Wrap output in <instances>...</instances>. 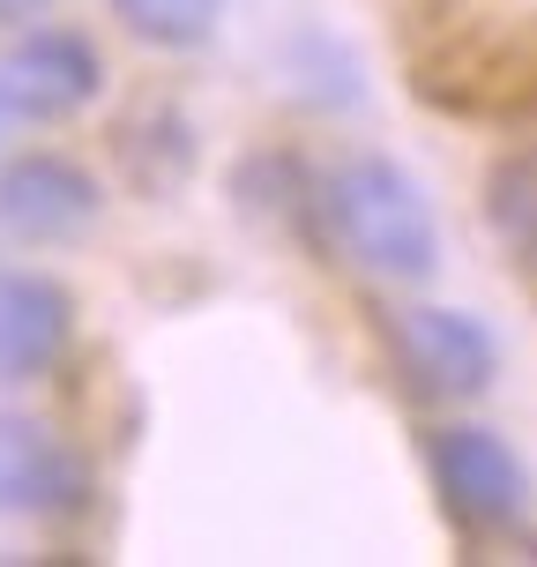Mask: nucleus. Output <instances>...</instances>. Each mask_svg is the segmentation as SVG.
<instances>
[{
	"instance_id": "5",
	"label": "nucleus",
	"mask_w": 537,
	"mask_h": 567,
	"mask_svg": "<svg viewBox=\"0 0 537 567\" xmlns=\"http://www.w3.org/2000/svg\"><path fill=\"white\" fill-rule=\"evenodd\" d=\"M97 179H90L75 157H53V150H30L16 165H0V225L30 239V247H60L75 231L97 225Z\"/></svg>"
},
{
	"instance_id": "1",
	"label": "nucleus",
	"mask_w": 537,
	"mask_h": 567,
	"mask_svg": "<svg viewBox=\"0 0 537 567\" xmlns=\"http://www.w3.org/2000/svg\"><path fill=\"white\" fill-rule=\"evenodd\" d=\"M321 217H329L337 247L366 277L425 284L441 269V225H433L419 179L396 157H343V165H329V179H321Z\"/></svg>"
},
{
	"instance_id": "7",
	"label": "nucleus",
	"mask_w": 537,
	"mask_h": 567,
	"mask_svg": "<svg viewBox=\"0 0 537 567\" xmlns=\"http://www.w3.org/2000/svg\"><path fill=\"white\" fill-rule=\"evenodd\" d=\"M75 337V299L38 269H0V381L45 373Z\"/></svg>"
},
{
	"instance_id": "4",
	"label": "nucleus",
	"mask_w": 537,
	"mask_h": 567,
	"mask_svg": "<svg viewBox=\"0 0 537 567\" xmlns=\"http://www.w3.org/2000/svg\"><path fill=\"white\" fill-rule=\"evenodd\" d=\"M97 83H105L97 45L75 38V30H30L23 45H8V60H0L8 120H68L97 97Z\"/></svg>"
},
{
	"instance_id": "3",
	"label": "nucleus",
	"mask_w": 537,
	"mask_h": 567,
	"mask_svg": "<svg viewBox=\"0 0 537 567\" xmlns=\"http://www.w3.org/2000/svg\"><path fill=\"white\" fill-rule=\"evenodd\" d=\"M433 485L463 530H500L523 508V463L485 425H441L433 433Z\"/></svg>"
},
{
	"instance_id": "6",
	"label": "nucleus",
	"mask_w": 537,
	"mask_h": 567,
	"mask_svg": "<svg viewBox=\"0 0 537 567\" xmlns=\"http://www.w3.org/2000/svg\"><path fill=\"white\" fill-rule=\"evenodd\" d=\"M90 508V471L83 455L38 419L0 411V515H83Z\"/></svg>"
},
{
	"instance_id": "11",
	"label": "nucleus",
	"mask_w": 537,
	"mask_h": 567,
	"mask_svg": "<svg viewBox=\"0 0 537 567\" xmlns=\"http://www.w3.org/2000/svg\"><path fill=\"white\" fill-rule=\"evenodd\" d=\"M0 120H8V105H0Z\"/></svg>"
},
{
	"instance_id": "2",
	"label": "nucleus",
	"mask_w": 537,
	"mask_h": 567,
	"mask_svg": "<svg viewBox=\"0 0 537 567\" xmlns=\"http://www.w3.org/2000/svg\"><path fill=\"white\" fill-rule=\"evenodd\" d=\"M389 343H396V367L411 373L419 396H478L500 367L493 329L463 307H403L389 321Z\"/></svg>"
},
{
	"instance_id": "9",
	"label": "nucleus",
	"mask_w": 537,
	"mask_h": 567,
	"mask_svg": "<svg viewBox=\"0 0 537 567\" xmlns=\"http://www.w3.org/2000/svg\"><path fill=\"white\" fill-rule=\"evenodd\" d=\"M113 16L135 30L142 45H165V53H187L202 45L217 16H225V0H113Z\"/></svg>"
},
{
	"instance_id": "10",
	"label": "nucleus",
	"mask_w": 537,
	"mask_h": 567,
	"mask_svg": "<svg viewBox=\"0 0 537 567\" xmlns=\"http://www.w3.org/2000/svg\"><path fill=\"white\" fill-rule=\"evenodd\" d=\"M38 8H53V0H0V23H23V16H38Z\"/></svg>"
},
{
	"instance_id": "8",
	"label": "nucleus",
	"mask_w": 537,
	"mask_h": 567,
	"mask_svg": "<svg viewBox=\"0 0 537 567\" xmlns=\"http://www.w3.org/2000/svg\"><path fill=\"white\" fill-rule=\"evenodd\" d=\"M485 217H493V239L515 261L537 269V142L530 150H508L493 165V179H485Z\"/></svg>"
}]
</instances>
